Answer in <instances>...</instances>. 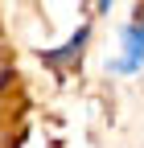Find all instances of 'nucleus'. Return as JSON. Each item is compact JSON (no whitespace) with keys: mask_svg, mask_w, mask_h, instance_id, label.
<instances>
[{"mask_svg":"<svg viewBox=\"0 0 144 148\" xmlns=\"http://www.w3.org/2000/svg\"><path fill=\"white\" fill-rule=\"evenodd\" d=\"M144 66V4H136V21L123 29V53L115 58L119 74H132Z\"/></svg>","mask_w":144,"mask_h":148,"instance_id":"1","label":"nucleus"},{"mask_svg":"<svg viewBox=\"0 0 144 148\" xmlns=\"http://www.w3.org/2000/svg\"><path fill=\"white\" fill-rule=\"evenodd\" d=\"M82 45H86V29H78L70 41L62 45V49H53V53H45V66H66V62H74V58H82Z\"/></svg>","mask_w":144,"mask_h":148,"instance_id":"2","label":"nucleus"}]
</instances>
